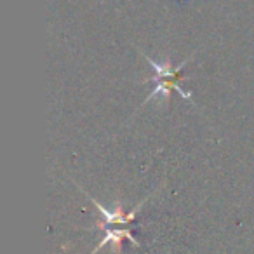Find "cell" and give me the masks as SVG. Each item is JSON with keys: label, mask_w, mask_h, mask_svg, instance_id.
<instances>
[{"label": "cell", "mask_w": 254, "mask_h": 254, "mask_svg": "<svg viewBox=\"0 0 254 254\" xmlns=\"http://www.w3.org/2000/svg\"><path fill=\"white\" fill-rule=\"evenodd\" d=\"M146 60H148V63L152 64V68L155 70V80H162V82H159V85H157V89H153V92L152 94L146 98V101L145 103H148L152 98H157L159 94H162V98L164 99H169V92H171V89H174V91H178L180 92V96H183V98H187V99H190L191 98V94L190 92H185L183 89L178 85V78L181 77V68L185 66V64L188 63V60L187 61H183L181 63V66H178V68H171V63L169 61H166L164 64H159L157 61H153V60H150L148 56H146ZM152 78V80H153Z\"/></svg>", "instance_id": "6da1fadb"}, {"label": "cell", "mask_w": 254, "mask_h": 254, "mask_svg": "<svg viewBox=\"0 0 254 254\" xmlns=\"http://www.w3.org/2000/svg\"><path fill=\"white\" fill-rule=\"evenodd\" d=\"M91 198V202L96 205V209H98L99 212H101V216H103V219L105 221L103 223H99V228H110L112 225H120V226H129V223L132 221V219L136 218V214H138V211L141 209V205L145 204V202H141L139 205H136L134 207V211H131L129 214H126V212L122 211V207H120V204L117 205V209H113V211H108V209H105L101 204H98V200L96 198H92V197H89ZM96 226V228H98ZM91 230H94V228H91Z\"/></svg>", "instance_id": "7a4b0ae2"}]
</instances>
